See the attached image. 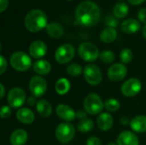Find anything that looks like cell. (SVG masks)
Masks as SVG:
<instances>
[{"label":"cell","mask_w":146,"mask_h":145,"mask_svg":"<svg viewBox=\"0 0 146 145\" xmlns=\"http://www.w3.org/2000/svg\"><path fill=\"white\" fill-rule=\"evenodd\" d=\"M131 128L139 133L146 132V116L145 115H139L134 117L130 122Z\"/></svg>","instance_id":"cell-20"},{"label":"cell","mask_w":146,"mask_h":145,"mask_svg":"<svg viewBox=\"0 0 146 145\" xmlns=\"http://www.w3.org/2000/svg\"><path fill=\"white\" fill-rule=\"evenodd\" d=\"M0 65H1L0 73L3 74L5 72V70L7 69V62H6L5 58L3 56H0Z\"/></svg>","instance_id":"cell-36"},{"label":"cell","mask_w":146,"mask_h":145,"mask_svg":"<svg viewBox=\"0 0 146 145\" xmlns=\"http://www.w3.org/2000/svg\"><path fill=\"white\" fill-rule=\"evenodd\" d=\"M55 134H56V139L60 143L67 144L74 138L75 135V129L72 124L64 122L57 126Z\"/></svg>","instance_id":"cell-5"},{"label":"cell","mask_w":146,"mask_h":145,"mask_svg":"<svg viewBox=\"0 0 146 145\" xmlns=\"http://www.w3.org/2000/svg\"><path fill=\"white\" fill-rule=\"evenodd\" d=\"M120 1H123V0H120Z\"/></svg>","instance_id":"cell-45"},{"label":"cell","mask_w":146,"mask_h":145,"mask_svg":"<svg viewBox=\"0 0 146 145\" xmlns=\"http://www.w3.org/2000/svg\"><path fill=\"white\" fill-rule=\"evenodd\" d=\"M104 107L101 97L96 93L88 94L84 100V108L85 110L90 115H98L99 114Z\"/></svg>","instance_id":"cell-4"},{"label":"cell","mask_w":146,"mask_h":145,"mask_svg":"<svg viewBox=\"0 0 146 145\" xmlns=\"http://www.w3.org/2000/svg\"><path fill=\"white\" fill-rule=\"evenodd\" d=\"M86 145H102L101 140L97 137H91L87 139Z\"/></svg>","instance_id":"cell-34"},{"label":"cell","mask_w":146,"mask_h":145,"mask_svg":"<svg viewBox=\"0 0 146 145\" xmlns=\"http://www.w3.org/2000/svg\"><path fill=\"white\" fill-rule=\"evenodd\" d=\"M56 112L59 118L66 121H72L77 117V114L74 110L66 104H59L56 109Z\"/></svg>","instance_id":"cell-14"},{"label":"cell","mask_w":146,"mask_h":145,"mask_svg":"<svg viewBox=\"0 0 146 145\" xmlns=\"http://www.w3.org/2000/svg\"><path fill=\"white\" fill-rule=\"evenodd\" d=\"M47 52V45L41 40L33 42L29 46V54L36 59L41 58L45 56Z\"/></svg>","instance_id":"cell-13"},{"label":"cell","mask_w":146,"mask_h":145,"mask_svg":"<svg viewBox=\"0 0 146 145\" xmlns=\"http://www.w3.org/2000/svg\"><path fill=\"white\" fill-rule=\"evenodd\" d=\"M75 50L72 44H65L57 48L55 53V58L60 64H66L69 62L74 56Z\"/></svg>","instance_id":"cell-7"},{"label":"cell","mask_w":146,"mask_h":145,"mask_svg":"<svg viewBox=\"0 0 146 145\" xmlns=\"http://www.w3.org/2000/svg\"><path fill=\"white\" fill-rule=\"evenodd\" d=\"M128 10H129V9L126 3H119L115 5L113 13H114V15L117 19H121L127 15Z\"/></svg>","instance_id":"cell-25"},{"label":"cell","mask_w":146,"mask_h":145,"mask_svg":"<svg viewBox=\"0 0 146 145\" xmlns=\"http://www.w3.org/2000/svg\"><path fill=\"white\" fill-rule=\"evenodd\" d=\"M0 86H1V91H2L1 98H3V97H4V87H3V84H1V85H0Z\"/></svg>","instance_id":"cell-41"},{"label":"cell","mask_w":146,"mask_h":145,"mask_svg":"<svg viewBox=\"0 0 146 145\" xmlns=\"http://www.w3.org/2000/svg\"><path fill=\"white\" fill-rule=\"evenodd\" d=\"M141 28V24L135 19H127L121 23V30L127 33L133 34L139 32Z\"/></svg>","instance_id":"cell-17"},{"label":"cell","mask_w":146,"mask_h":145,"mask_svg":"<svg viewBox=\"0 0 146 145\" xmlns=\"http://www.w3.org/2000/svg\"><path fill=\"white\" fill-rule=\"evenodd\" d=\"M67 73L72 77H77L81 74L82 68L78 63H72L67 68Z\"/></svg>","instance_id":"cell-28"},{"label":"cell","mask_w":146,"mask_h":145,"mask_svg":"<svg viewBox=\"0 0 146 145\" xmlns=\"http://www.w3.org/2000/svg\"><path fill=\"white\" fill-rule=\"evenodd\" d=\"M105 24L108 26V27H112V28H115L118 26L119 25V21L116 19V17L115 15H107L106 19H105Z\"/></svg>","instance_id":"cell-32"},{"label":"cell","mask_w":146,"mask_h":145,"mask_svg":"<svg viewBox=\"0 0 146 145\" xmlns=\"http://www.w3.org/2000/svg\"><path fill=\"white\" fill-rule=\"evenodd\" d=\"M36 109L38 113L39 114V115H41L42 117H49L51 113H52V107L50 105V103L46 101V100H39L36 103Z\"/></svg>","instance_id":"cell-22"},{"label":"cell","mask_w":146,"mask_h":145,"mask_svg":"<svg viewBox=\"0 0 146 145\" xmlns=\"http://www.w3.org/2000/svg\"><path fill=\"white\" fill-rule=\"evenodd\" d=\"M16 118L20 122L26 124V125H29L34 121L35 115H34V113L31 109L23 108V109H20L17 111Z\"/></svg>","instance_id":"cell-16"},{"label":"cell","mask_w":146,"mask_h":145,"mask_svg":"<svg viewBox=\"0 0 146 145\" xmlns=\"http://www.w3.org/2000/svg\"><path fill=\"white\" fill-rule=\"evenodd\" d=\"M142 32H143V36L145 37V38H146V25L144 26V28H143V31H142Z\"/></svg>","instance_id":"cell-42"},{"label":"cell","mask_w":146,"mask_h":145,"mask_svg":"<svg viewBox=\"0 0 146 145\" xmlns=\"http://www.w3.org/2000/svg\"><path fill=\"white\" fill-rule=\"evenodd\" d=\"M108 145H118V144H115V143H110V144H109Z\"/></svg>","instance_id":"cell-43"},{"label":"cell","mask_w":146,"mask_h":145,"mask_svg":"<svg viewBox=\"0 0 146 145\" xmlns=\"http://www.w3.org/2000/svg\"><path fill=\"white\" fill-rule=\"evenodd\" d=\"M127 1H128V3H130L133 5H139L142 3H144L145 0H127Z\"/></svg>","instance_id":"cell-39"},{"label":"cell","mask_w":146,"mask_h":145,"mask_svg":"<svg viewBox=\"0 0 146 145\" xmlns=\"http://www.w3.org/2000/svg\"><path fill=\"white\" fill-rule=\"evenodd\" d=\"M9 0H0V12L3 13L8 7Z\"/></svg>","instance_id":"cell-37"},{"label":"cell","mask_w":146,"mask_h":145,"mask_svg":"<svg viewBox=\"0 0 146 145\" xmlns=\"http://www.w3.org/2000/svg\"><path fill=\"white\" fill-rule=\"evenodd\" d=\"M29 89L33 97H39L46 92L47 90L46 80L41 76H34L30 80Z\"/></svg>","instance_id":"cell-10"},{"label":"cell","mask_w":146,"mask_h":145,"mask_svg":"<svg viewBox=\"0 0 146 145\" xmlns=\"http://www.w3.org/2000/svg\"><path fill=\"white\" fill-rule=\"evenodd\" d=\"M133 55L131 50L129 49H123L121 51L120 54V58L122 63H129L133 60Z\"/></svg>","instance_id":"cell-31"},{"label":"cell","mask_w":146,"mask_h":145,"mask_svg":"<svg viewBox=\"0 0 146 145\" xmlns=\"http://www.w3.org/2000/svg\"><path fill=\"white\" fill-rule=\"evenodd\" d=\"M28 138L27 132L23 129H17L14 131L10 136L11 145H24Z\"/></svg>","instance_id":"cell-18"},{"label":"cell","mask_w":146,"mask_h":145,"mask_svg":"<svg viewBox=\"0 0 146 145\" xmlns=\"http://www.w3.org/2000/svg\"><path fill=\"white\" fill-rule=\"evenodd\" d=\"M142 89V84L139 79L132 78L127 80L121 86V92L124 96L132 97L140 92Z\"/></svg>","instance_id":"cell-11"},{"label":"cell","mask_w":146,"mask_h":145,"mask_svg":"<svg viewBox=\"0 0 146 145\" xmlns=\"http://www.w3.org/2000/svg\"><path fill=\"white\" fill-rule=\"evenodd\" d=\"M138 18L143 23L146 24V8L141 9L138 13Z\"/></svg>","instance_id":"cell-35"},{"label":"cell","mask_w":146,"mask_h":145,"mask_svg":"<svg viewBox=\"0 0 146 145\" xmlns=\"http://www.w3.org/2000/svg\"><path fill=\"white\" fill-rule=\"evenodd\" d=\"M117 38V32L115 28L106 27L100 33V38L104 43H112Z\"/></svg>","instance_id":"cell-24"},{"label":"cell","mask_w":146,"mask_h":145,"mask_svg":"<svg viewBox=\"0 0 146 145\" xmlns=\"http://www.w3.org/2000/svg\"><path fill=\"white\" fill-rule=\"evenodd\" d=\"M104 107L110 112H115L120 108V103H119V101L111 98V99H109L105 102Z\"/></svg>","instance_id":"cell-29"},{"label":"cell","mask_w":146,"mask_h":145,"mask_svg":"<svg viewBox=\"0 0 146 145\" xmlns=\"http://www.w3.org/2000/svg\"><path fill=\"white\" fill-rule=\"evenodd\" d=\"M11 109L8 106H3L1 109V117L3 119H7L11 115Z\"/></svg>","instance_id":"cell-33"},{"label":"cell","mask_w":146,"mask_h":145,"mask_svg":"<svg viewBox=\"0 0 146 145\" xmlns=\"http://www.w3.org/2000/svg\"><path fill=\"white\" fill-rule=\"evenodd\" d=\"M27 103H28V104H29V105H31V106L34 105V104L36 103V99H35V97L32 96V97H28V98H27Z\"/></svg>","instance_id":"cell-40"},{"label":"cell","mask_w":146,"mask_h":145,"mask_svg":"<svg viewBox=\"0 0 146 145\" xmlns=\"http://www.w3.org/2000/svg\"><path fill=\"white\" fill-rule=\"evenodd\" d=\"M47 34L52 38H59L63 34V27L58 22H50L46 26Z\"/></svg>","instance_id":"cell-21"},{"label":"cell","mask_w":146,"mask_h":145,"mask_svg":"<svg viewBox=\"0 0 146 145\" xmlns=\"http://www.w3.org/2000/svg\"><path fill=\"white\" fill-rule=\"evenodd\" d=\"M33 70L39 75H46L50 72L51 65L45 60H39L33 64Z\"/></svg>","instance_id":"cell-23"},{"label":"cell","mask_w":146,"mask_h":145,"mask_svg":"<svg viewBox=\"0 0 146 145\" xmlns=\"http://www.w3.org/2000/svg\"><path fill=\"white\" fill-rule=\"evenodd\" d=\"M99 58L104 63H111L115 60V54L110 50H104L100 53Z\"/></svg>","instance_id":"cell-30"},{"label":"cell","mask_w":146,"mask_h":145,"mask_svg":"<svg viewBox=\"0 0 146 145\" xmlns=\"http://www.w3.org/2000/svg\"><path fill=\"white\" fill-rule=\"evenodd\" d=\"M47 16L41 9H32L25 16V26L31 32H38L46 28Z\"/></svg>","instance_id":"cell-2"},{"label":"cell","mask_w":146,"mask_h":145,"mask_svg":"<svg viewBox=\"0 0 146 145\" xmlns=\"http://www.w3.org/2000/svg\"><path fill=\"white\" fill-rule=\"evenodd\" d=\"M76 21L80 25L92 26L98 24L101 18V10L98 4L92 1L81 2L75 12Z\"/></svg>","instance_id":"cell-1"},{"label":"cell","mask_w":146,"mask_h":145,"mask_svg":"<svg viewBox=\"0 0 146 145\" xmlns=\"http://www.w3.org/2000/svg\"><path fill=\"white\" fill-rule=\"evenodd\" d=\"M113 118L112 116L108 113H103L101 114L97 120V125L98 128L102 131H108L110 130L113 126Z\"/></svg>","instance_id":"cell-19"},{"label":"cell","mask_w":146,"mask_h":145,"mask_svg":"<svg viewBox=\"0 0 146 145\" xmlns=\"http://www.w3.org/2000/svg\"><path fill=\"white\" fill-rule=\"evenodd\" d=\"M94 127V123L92 120L90 119H83L78 123V130L80 132H91Z\"/></svg>","instance_id":"cell-27"},{"label":"cell","mask_w":146,"mask_h":145,"mask_svg":"<svg viewBox=\"0 0 146 145\" xmlns=\"http://www.w3.org/2000/svg\"><path fill=\"white\" fill-rule=\"evenodd\" d=\"M10 64L14 69L19 72H24L32 66L31 58L22 51H16L10 56Z\"/></svg>","instance_id":"cell-3"},{"label":"cell","mask_w":146,"mask_h":145,"mask_svg":"<svg viewBox=\"0 0 146 145\" xmlns=\"http://www.w3.org/2000/svg\"><path fill=\"white\" fill-rule=\"evenodd\" d=\"M69 89H70L69 81L65 78L60 79L59 80L56 81V83L55 85V90L60 95L66 94L69 91Z\"/></svg>","instance_id":"cell-26"},{"label":"cell","mask_w":146,"mask_h":145,"mask_svg":"<svg viewBox=\"0 0 146 145\" xmlns=\"http://www.w3.org/2000/svg\"><path fill=\"white\" fill-rule=\"evenodd\" d=\"M78 53L80 57L86 62H94L100 55L98 47L89 42L82 43L78 48Z\"/></svg>","instance_id":"cell-6"},{"label":"cell","mask_w":146,"mask_h":145,"mask_svg":"<svg viewBox=\"0 0 146 145\" xmlns=\"http://www.w3.org/2000/svg\"><path fill=\"white\" fill-rule=\"evenodd\" d=\"M127 70L123 63H115L108 70V78L114 82L122 80L127 75Z\"/></svg>","instance_id":"cell-12"},{"label":"cell","mask_w":146,"mask_h":145,"mask_svg":"<svg viewBox=\"0 0 146 145\" xmlns=\"http://www.w3.org/2000/svg\"><path fill=\"white\" fill-rule=\"evenodd\" d=\"M84 76L87 83L92 85H98L101 83L103 76L99 68L94 64L87 65L84 69Z\"/></svg>","instance_id":"cell-8"},{"label":"cell","mask_w":146,"mask_h":145,"mask_svg":"<svg viewBox=\"0 0 146 145\" xmlns=\"http://www.w3.org/2000/svg\"><path fill=\"white\" fill-rule=\"evenodd\" d=\"M26 93L21 88H13L11 89L7 97L8 103L12 108H20L26 102Z\"/></svg>","instance_id":"cell-9"},{"label":"cell","mask_w":146,"mask_h":145,"mask_svg":"<svg viewBox=\"0 0 146 145\" xmlns=\"http://www.w3.org/2000/svg\"><path fill=\"white\" fill-rule=\"evenodd\" d=\"M68 1H73V0H68Z\"/></svg>","instance_id":"cell-44"},{"label":"cell","mask_w":146,"mask_h":145,"mask_svg":"<svg viewBox=\"0 0 146 145\" xmlns=\"http://www.w3.org/2000/svg\"><path fill=\"white\" fill-rule=\"evenodd\" d=\"M139 143L138 137L129 131L121 132L117 138L118 145H139Z\"/></svg>","instance_id":"cell-15"},{"label":"cell","mask_w":146,"mask_h":145,"mask_svg":"<svg viewBox=\"0 0 146 145\" xmlns=\"http://www.w3.org/2000/svg\"><path fill=\"white\" fill-rule=\"evenodd\" d=\"M76 114H77V117H78L79 119H80V120L86 119V113H85V112H83L82 110H79Z\"/></svg>","instance_id":"cell-38"}]
</instances>
